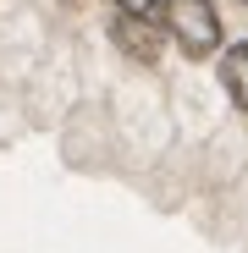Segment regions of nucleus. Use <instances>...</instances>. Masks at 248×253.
I'll return each mask as SVG.
<instances>
[{
    "label": "nucleus",
    "mask_w": 248,
    "mask_h": 253,
    "mask_svg": "<svg viewBox=\"0 0 248 253\" xmlns=\"http://www.w3.org/2000/svg\"><path fill=\"white\" fill-rule=\"evenodd\" d=\"M116 6H121V11H133V17H149V11H154V0H116Z\"/></svg>",
    "instance_id": "obj_4"
},
{
    "label": "nucleus",
    "mask_w": 248,
    "mask_h": 253,
    "mask_svg": "<svg viewBox=\"0 0 248 253\" xmlns=\"http://www.w3.org/2000/svg\"><path fill=\"white\" fill-rule=\"evenodd\" d=\"M165 28L177 33L188 55H210L221 44V17L210 0H165Z\"/></svg>",
    "instance_id": "obj_1"
},
{
    "label": "nucleus",
    "mask_w": 248,
    "mask_h": 253,
    "mask_svg": "<svg viewBox=\"0 0 248 253\" xmlns=\"http://www.w3.org/2000/svg\"><path fill=\"white\" fill-rule=\"evenodd\" d=\"M221 83H226V94L237 110H248V44H232L221 55Z\"/></svg>",
    "instance_id": "obj_3"
},
{
    "label": "nucleus",
    "mask_w": 248,
    "mask_h": 253,
    "mask_svg": "<svg viewBox=\"0 0 248 253\" xmlns=\"http://www.w3.org/2000/svg\"><path fill=\"white\" fill-rule=\"evenodd\" d=\"M110 33H116V44L127 50L133 61H160V28L149 22V17H133V11H121L116 22H110Z\"/></svg>",
    "instance_id": "obj_2"
}]
</instances>
